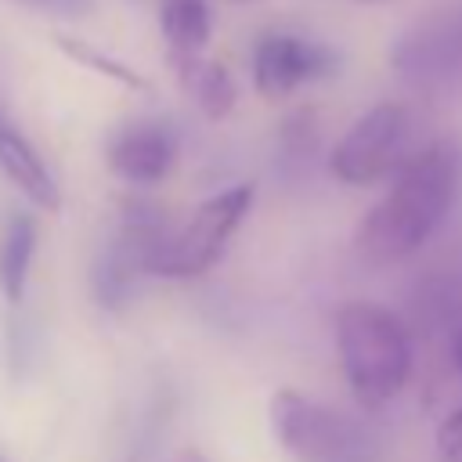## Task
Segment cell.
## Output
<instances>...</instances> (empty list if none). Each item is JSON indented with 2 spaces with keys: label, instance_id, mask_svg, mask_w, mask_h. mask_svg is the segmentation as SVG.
I'll use <instances>...</instances> for the list:
<instances>
[{
  "label": "cell",
  "instance_id": "cell-1",
  "mask_svg": "<svg viewBox=\"0 0 462 462\" xmlns=\"http://www.w3.org/2000/svg\"><path fill=\"white\" fill-rule=\"evenodd\" d=\"M462 188V148L433 141L393 173L390 191L365 213L354 249L368 263H397L419 253L451 213Z\"/></svg>",
  "mask_w": 462,
  "mask_h": 462
},
{
  "label": "cell",
  "instance_id": "cell-2",
  "mask_svg": "<svg viewBox=\"0 0 462 462\" xmlns=\"http://www.w3.org/2000/svg\"><path fill=\"white\" fill-rule=\"evenodd\" d=\"M336 350L354 401L368 411L386 408L411 375V336L404 321L368 300H354L336 314Z\"/></svg>",
  "mask_w": 462,
  "mask_h": 462
},
{
  "label": "cell",
  "instance_id": "cell-3",
  "mask_svg": "<svg viewBox=\"0 0 462 462\" xmlns=\"http://www.w3.org/2000/svg\"><path fill=\"white\" fill-rule=\"evenodd\" d=\"M170 227L166 213L148 199H123L116 209V224L105 235L94 263H90V292L101 310L119 314L137 296V285L144 274H152V263L159 249L166 245Z\"/></svg>",
  "mask_w": 462,
  "mask_h": 462
},
{
  "label": "cell",
  "instance_id": "cell-4",
  "mask_svg": "<svg viewBox=\"0 0 462 462\" xmlns=\"http://www.w3.org/2000/svg\"><path fill=\"white\" fill-rule=\"evenodd\" d=\"M274 440L296 462H372V433L339 408H328L300 390H278L271 397Z\"/></svg>",
  "mask_w": 462,
  "mask_h": 462
},
{
  "label": "cell",
  "instance_id": "cell-5",
  "mask_svg": "<svg viewBox=\"0 0 462 462\" xmlns=\"http://www.w3.org/2000/svg\"><path fill=\"white\" fill-rule=\"evenodd\" d=\"M411 159V112L397 101H379L350 123L328 155L336 180L368 188L393 177Z\"/></svg>",
  "mask_w": 462,
  "mask_h": 462
},
{
  "label": "cell",
  "instance_id": "cell-6",
  "mask_svg": "<svg viewBox=\"0 0 462 462\" xmlns=\"http://www.w3.org/2000/svg\"><path fill=\"white\" fill-rule=\"evenodd\" d=\"M253 206V184H235L224 188L217 195H209L159 249L152 274L159 278H195L202 271H209L224 245L231 242V235L238 231V224L245 220Z\"/></svg>",
  "mask_w": 462,
  "mask_h": 462
},
{
  "label": "cell",
  "instance_id": "cell-7",
  "mask_svg": "<svg viewBox=\"0 0 462 462\" xmlns=\"http://www.w3.org/2000/svg\"><path fill=\"white\" fill-rule=\"evenodd\" d=\"M339 54L321 43L296 32H263L253 47V83L263 97L282 101L303 83H318L336 76Z\"/></svg>",
  "mask_w": 462,
  "mask_h": 462
},
{
  "label": "cell",
  "instance_id": "cell-8",
  "mask_svg": "<svg viewBox=\"0 0 462 462\" xmlns=\"http://www.w3.org/2000/svg\"><path fill=\"white\" fill-rule=\"evenodd\" d=\"M105 162L130 184H155L177 162V137L162 123H130L108 137Z\"/></svg>",
  "mask_w": 462,
  "mask_h": 462
},
{
  "label": "cell",
  "instance_id": "cell-9",
  "mask_svg": "<svg viewBox=\"0 0 462 462\" xmlns=\"http://www.w3.org/2000/svg\"><path fill=\"white\" fill-rule=\"evenodd\" d=\"M393 65L419 87L448 83L462 72V32L458 25H422L393 47Z\"/></svg>",
  "mask_w": 462,
  "mask_h": 462
},
{
  "label": "cell",
  "instance_id": "cell-10",
  "mask_svg": "<svg viewBox=\"0 0 462 462\" xmlns=\"http://www.w3.org/2000/svg\"><path fill=\"white\" fill-rule=\"evenodd\" d=\"M0 170L40 209H58L61 206V191L54 184V173L47 170V162L32 148V141L14 126V119L7 116L4 105H0Z\"/></svg>",
  "mask_w": 462,
  "mask_h": 462
},
{
  "label": "cell",
  "instance_id": "cell-11",
  "mask_svg": "<svg viewBox=\"0 0 462 462\" xmlns=\"http://www.w3.org/2000/svg\"><path fill=\"white\" fill-rule=\"evenodd\" d=\"M170 69H173L180 90L195 101V108L206 119L231 116L238 90H235L231 72L217 58H209L206 51H170Z\"/></svg>",
  "mask_w": 462,
  "mask_h": 462
},
{
  "label": "cell",
  "instance_id": "cell-12",
  "mask_svg": "<svg viewBox=\"0 0 462 462\" xmlns=\"http://www.w3.org/2000/svg\"><path fill=\"white\" fill-rule=\"evenodd\" d=\"M36 220L29 213H11L7 224H4V235H0V292L18 303L22 292H25V282H29V267H32V256H36Z\"/></svg>",
  "mask_w": 462,
  "mask_h": 462
},
{
  "label": "cell",
  "instance_id": "cell-13",
  "mask_svg": "<svg viewBox=\"0 0 462 462\" xmlns=\"http://www.w3.org/2000/svg\"><path fill=\"white\" fill-rule=\"evenodd\" d=\"M159 32L170 51H206L213 36L209 0H162L159 4Z\"/></svg>",
  "mask_w": 462,
  "mask_h": 462
},
{
  "label": "cell",
  "instance_id": "cell-14",
  "mask_svg": "<svg viewBox=\"0 0 462 462\" xmlns=\"http://www.w3.org/2000/svg\"><path fill=\"white\" fill-rule=\"evenodd\" d=\"M54 47H58L69 61L83 65L87 72H97V76H105V79H112V83H119V87H126V90H148V79H144L137 69H130L126 61H119V58L105 54L101 47H94V43H87V40H76V36L54 32Z\"/></svg>",
  "mask_w": 462,
  "mask_h": 462
},
{
  "label": "cell",
  "instance_id": "cell-15",
  "mask_svg": "<svg viewBox=\"0 0 462 462\" xmlns=\"http://www.w3.org/2000/svg\"><path fill=\"white\" fill-rule=\"evenodd\" d=\"M318 144V126L310 119V112H296L285 119L282 126V162L285 166H303L314 155Z\"/></svg>",
  "mask_w": 462,
  "mask_h": 462
},
{
  "label": "cell",
  "instance_id": "cell-16",
  "mask_svg": "<svg viewBox=\"0 0 462 462\" xmlns=\"http://www.w3.org/2000/svg\"><path fill=\"white\" fill-rule=\"evenodd\" d=\"M25 11H36L43 18H61V22H83L94 14V0H11Z\"/></svg>",
  "mask_w": 462,
  "mask_h": 462
},
{
  "label": "cell",
  "instance_id": "cell-17",
  "mask_svg": "<svg viewBox=\"0 0 462 462\" xmlns=\"http://www.w3.org/2000/svg\"><path fill=\"white\" fill-rule=\"evenodd\" d=\"M437 455L440 462H462V408H455L437 430Z\"/></svg>",
  "mask_w": 462,
  "mask_h": 462
},
{
  "label": "cell",
  "instance_id": "cell-18",
  "mask_svg": "<svg viewBox=\"0 0 462 462\" xmlns=\"http://www.w3.org/2000/svg\"><path fill=\"white\" fill-rule=\"evenodd\" d=\"M170 462H209L202 451H195V448H184V451H177Z\"/></svg>",
  "mask_w": 462,
  "mask_h": 462
},
{
  "label": "cell",
  "instance_id": "cell-19",
  "mask_svg": "<svg viewBox=\"0 0 462 462\" xmlns=\"http://www.w3.org/2000/svg\"><path fill=\"white\" fill-rule=\"evenodd\" d=\"M451 357H455V365H458V372H462V328H458V336H455V346H451Z\"/></svg>",
  "mask_w": 462,
  "mask_h": 462
},
{
  "label": "cell",
  "instance_id": "cell-20",
  "mask_svg": "<svg viewBox=\"0 0 462 462\" xmlns=\"http://www.w3.org/2000/svg\"><path fill=\"white\" fill-rule=\"evenodd\" d=\"M361 4H390V0H361Z\"/></svg>",
  "mask_w": 462,
  "mask_h": 462
},
{
  "label": "cell",
  "instance_id": "cell-21",
  "mask_svg": "<svg viewBox=\"0 0 462 462\" xmlns=\"http://www.w3.org/2000/svg\"><path fill=\"white\" fill-rule=\"evenodd\" d=\"M235 4H260V0H235Z\"/></svg>",
  "mask_w": 462,
  "mask_h": 462
},
{
  "label": "cell",
  "instance_id": "cell-22",
  "mask_svg": "<svg viewBox=\"0 0 462 462\" xmlns=\"http://www.w3.org/2000/svg\"><path fill=\"white\" fill-rule=\"evenodd\" d=\"M0 462H7V458H4V455H0Z\"/></svg>",
  "mask_w": 462,
  "mask_h": 462
},
{
  "label": "cell",
  "instance_id": "cell-23",
  "mask_svg": "<svg viewBox=\"0 0 462 462\" xmlns=\"http://www.w3.org/2000/svg\"><path fill=\"white\" fill-rule=\"evenodd\" d=\"M458 32H462V22H458Z\"/></svg>",
  "mask_w": 462,
  "mask_h": 462
}]
</instances>
